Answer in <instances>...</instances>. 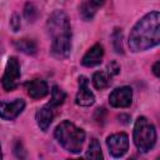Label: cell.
<instances>
[{
  "label": "cell",
  "mask_w": 160,
  "mask_h": 160,
  "mask_svg": "<svg viewBox=\"0 0 160 160\" xmlns=\"http://www.w3.org/2000/svg\"><path fill=\"white\" fill-rule=\"evenodd\" d=\"M160 42V14L151 11L142 16L131 29L129 35V48L132 52L149 50Z\"/></svg>",
  "instance_id": "1"
},
{
  "label": "cell",
  "mask_w": 160,
  "mask_h": 160,
  "mask_svg": "<svg viewBox=\"0 0 160 160\" xmlns=\"http://www.w3.org/2000/svg\"><path fill=\"white\" fill-rule=\"evenodd\" d=\"M46 28L51 38V54L56 59H66L71 51V26L62 10H55L48 19Z\"/></svg>",
  "instance_id": "2"
},
{
  "label": "cell",
  "mask_w": 160,
  "mask_h": 160,
  "mask_svg": "<svg viewBox=\"0 0 160 160\" xmlns=\"http://www.w3.org/2000/svg\"><path fill=\"white\" fill-rule=\"evenodd\" d=\"M55 138L66 151L78 154L82 149V144L85 141V132L74 122L64 120L56 126Z\"/></svg>",
  "instance_id": "3"
},
{
  "label": "cell",
  "mask_w": 160,
  "mask_h": 160,
  "mask_svg": "<svg viewBox=\"0 0 160 160\" xmlns=\"http://www.w3.org/2000/svg\"><path fill=\"white\" fill-rule=\"evenodd\" d=\"M134 144L140 152L150 151L156 142V129L145 116L136 119L134 125Z\"/></svg>",
  "instance_id": "4"
},
{
  "label": "cell",
  "mask_w": 160,
  "mask_h": 160,
  "mask_svg": "<svg viewBox=\"0 0 160 160\" xmlns=\"http://www.w3.org/2000/svg\"><path fill=\"white\" fill-rule=\"evenodd\" d=\"M20 76H21V71H20L19 60L15 56H10L8 59L5 71L1 78V85H2L4 90H6V91L14 90L20 81Z\"/></svg>",
  "instance_id": "5"
},
{
  "label": "cell",
  "mask_w": 160,
  "mask_h": 160,
  "mask_svg": "<svg viewBox=\"0 0 160 160\" xmlns=\"http://www.w3.org/2000/svg\"><path fill=\"white\" fill-rule=\"evenodd\" d=\"M106 145L109 149V152L114 158H121L126 154L129 149V138L125 132H116L106 139Z\"/></svg>",
  "instance_id": "6"
},
{
  "label": "cell",
  "mask_w": 160,
  "mask_h": 160,
  "mask_svg": "<svg viewBox=\"0 0 160 160\" xmlns=\"http://www.w3.org/2000/svg\"><path fill=\"white\" fill-rule=\"evenodd\" d=\"M25 101L22 99H15L12 101H0V118L4 120L16 119L24 110Z\"/></svg>",
  "instance_id": "7"
},
{
  "label": "cell",
  "mask_w": 160,
  "mask_h": 160,
  "mask_svg": "<svg viewBox=\"0 0 160 160\" xmlns=\"http://www.w3.org/2000/svg\"><path fill=\"white\" fill-rule=\"evenodd\" d=\"M132 101V90L130 86H121L115 89L110 96L109 102L114 108H128Z\"/></svg>",
  "instance_id": "8"
},
{
  "label": "cell",
  "mask_w": 160,
  "mask_h": 160,
  "mask_svg": "<svg viewBox=\"0 0 160 160\" xmlns=\"http://www.w3.org/2000/svg\"><path fill=\"white\" fill-rule=\"evenodd\" d=\"M95 101V95L94 92L89 89V80L86 76H80L79 78V90L75 98V102L79 106H90Z\"/></svg>",
  "instance_id": "9"
},
{
  "label": "cell",
  "mask_w": 160,
  "mask_h": 160,
  "mask_svg": "<svg viewBox=\"0 0 160 160\" xmlns=\"http://www.w3.org/2000/svg\"><path fill=\"white\" fill-rule=\"evenodd\" d=\"M102 58H104V48H102V45L95 44L82 56L81 64L84 66H86V68H94V66H98L102 61Z\"/></svg>",
  "instance_id": "10"
},
{
  "label": "cell",
  "mask_w": 160,
  "mask_h": 160,
  "mask_svg": "<svg viewBox=\"0 0 160 160\" xmlns=\"http://www.w3.org/2000/svg\"><path fill=\"white\" fill-rule=\"evenodd\" d=\"M26 90L30 98L32 99H42L49 94V86L45 80L35 79L26 84Z\"/></svg>",
  "instance_id": "11"
},
{
  "label": "cell",
  "mask_w": 160,
  "mask_h": 160,
  "mask_svg": "<svg viewBox=\"0 0 160 160\" xmlns=\"http://www.w3.org/2000/svg\"><path fill=\"white\" fill-rule=\"evenodd\" d=\"M36 122H38V126L40 128V130L42 131H46L51 122H52V119H54V110H52V106L51 105H44L42 108H40L38 111H36Z\"/></svg>",
  "instance_id": "12"
},
{
  "label": "cell",
  "mask_w": 160,
  "mask_h": 160,
  "mask_svg": "<svg viewBox=\"0 0 160 160\" xmlns=\"http://www.w3.org/2000/svg\"><path fill=\"white\" fill-rule=\"evenodd\" d=\"M114 76H111L109 74V71L105 69V71H98L92 75V84L96 89L102 90L105 88H108L111 84V79Z\"/></svg>",
  "instance_id": "13"
},
{
  "label": "cell",
  "mask_w": 160,
  "mask_h": 160,
  "mask_svg": "<svg viewBox=\"0 0 160 160\" xmlns=\"http://www.w3.org/2000/svg\"><path fill=\"white\" fill-rule=\"evenodd\" d=\"M15 46L18 50H20L21 52L28 54V55H34L38 51L36 42L31 39H19L15 41Z\"/></svg>",
  "instance_id": "14"
},
{
  "label": "cell",
  "mask_w": 160,
  "mask_h": 160,
  "mask_svg": "<svg viewBox=\"0 0 160 160\" xmlns=\"http://www.w3.org/2000/svg\"><path fill=\"white\" fill-rule=\"evenodd\" d=\"M66 99V94L64 90H61L59 86H52L51 89V100L49 102V105H51L52 108L60 106Z\"/></svg>",
  "instance_id": "15"
},
{
  "label": "cell",
  "mask_w": 160,
  "mask_h": 160,
  "mask_svg": "<svg viewBox=\"0 0 160 160\" xmlns=\"http://www.w3.org/2000/svg\"><path fill=\"white\" fill-rule=\"evenodd\" d=\"M86 158L88 159H95V160H99V159H102V152H101V148H100V144L96 139H92L90 141V145H89V149L86 151Z\"/></svg>",
  "instance_id": "16"
},
{
  "label": "cell",
  "mask_w": 160,
  "mask_h": 160,
  "mask_svg": "<svg viewBox=\"0 0 160 160\" xmlns=\"http://www.w3.org/2000/svg\"><path fill=\"white\" fill-rule=\"evenodd\" d=\"M96 10H98V9H95L89 1H85V2H82L81 6H80V15H81V18H82L84 20L89 21V20H91V19L94 18V15L96 14Z\"/></svg>",
  "instance_id": "17"
},
{
  "label": "cell",
  "mask_w": 160,
  "mask_h": 160,
  "mask_svg": "<svg viewBox=\"0 0 160 160\" xmlns=\"http://www.w3.org/2000/svg\"><path fill=\"white\" fill-rule=\"evenodd\" d=\"M25 18L29 21H35L38 18V9L32 2H28L25 6Z\"/></svg>",
  "instance_id": "18"
},
{
  "label": "cell",
  "mask_w": 160,
  "mask_h": 160,
  "mask_svg": "<svg viewBox=\"0 0 160 160\" xmlns=\"http://www.w3.org/2000/svg\"><path fill=\"white\" fill-rule=\"evenodd\" d=\"M112 39H114L112 42H114L115 51L122 54V42H121V40H122V35H121V30L116 29V30L114 31V34H112Z\"/></svg>",
  "instance_id": "19"
},
{
  "label": "cell",
  "mask_w": 160,
  "mask_h": 160,
  "mask_svg": "<svg viewBox=\"0 0 160 160\" xmlns=\"http://www.w3.org/2000/svg\"><path fill=\"white\" fill-rule=\"evenodd\" d=\"M106 70L109 71V74H110L111 76H115V75H118V74L120 72V65H119L116 61H112V62H110V64L106 66Z\"/></svg>",
  "instance_id": "20"
},
{
  "label": "cell",
  "mask_w": 160,
  "mask_h": 160,
  "mask_svg": "<svg viewBox=\"0 0 160 160\" xmlns=\"http://www.w3.org/2000/svg\"><path fill=\"white\" fill-rule=\"evenodd\" d=\"M10 25H11V28H12L14 31H18L19 30V28H20L21 24H20V16L18 14H14L12 15V18L10 20Z\"/></svg>",
  "instance_id": "21"
},
{
  "label": "cell",
  "mask_w": 160,
  "mask_h": 160,
  "mask_svg": "<svg viewBox=\"0 0 160 160\" xmlns=\"http://www.w3.org/2000/svg\"><path fill=\"white\" fill-rule=\"evenodd\" d=\"M95 9H99L100 6H102L105 2H106V0H88Z\"/></svg>",
  "instance_id": "22"
},
{
  "label": "cell",
  "mask_w": 160,
  "mask_h": 160,
  "mask_svg": "<svg viewBox=\"0 0 160 160\" xmlns=\"http://www.w3.org/2000/svg\"><path fill=\"white\" fill-rule=\"evenodd\" d=\"M159 66H160V61L158 60V61H156V62H155V64L152 65V72H154V75H155V76H158V78L160 76V71H159Z\"/></svg>",
  "instance_id": "23"
},
{
  "label": "cell",
  "mask_w": 160,
  "mask_h": 160,
  "mask_svg": "<svg viewBox=\"0 0 160 160\" xmlns=\"http://www.w3.org/2000/svg\"><path fill=\"white\" fill-rule=\"evenodd\" d=\"M1 156H2V155H1V146H0V159H1Z\"/></svg>",
  "instance_id": "24"
}]
</instances>
